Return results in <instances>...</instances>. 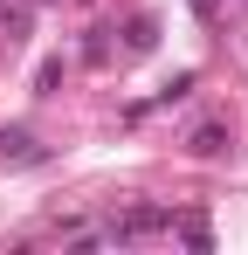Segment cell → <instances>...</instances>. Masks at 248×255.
Instances as JSON below:
<instances>
[{
    "mask_svg": "<svg viewBox=\"0 0 248 255\" xmlns=\"http://www.w3.org/2000/svg\"><path fill=\"white\" fill-rule=\"evenodd\" d=\"M186 145H193L200 159H214V152H228V125H200L193 138H186Z\"/></svg>",
    "mask_w": 248,
    "mask_h": 255,
    "instance_id": "7a4b0ae2",
    "label": "cell"
},
{
    "mask_svg": "<svg viewBox=\"0 0 248 255\" xmlns=\"http://www.w3.org/2000/svg\"><path fill=\"white\" fill-rule=\"evenodd\" d=\"M159 235H172V214L165 207H131V214H111L90 242H111V249H131V242H159Z\"/></svg>",
    "mask_w": 248,
    "mask_h": 255,
    "instance_id": "6da1fadb",
    "label": "cell"
},
{
    "mask_svg": "<svg viewBox=\"0 0 248 255\" xmlns=\"http://www.w3.org/2000/svg\"><path fill=\"white\" fill-rule=\"evenodd\" d=\"M179 235H186L193 249H214V235H207V221H200V214H186V221H179Z\"/></svg>",
    "mask_w": 248,
    "mask_h": 255,
    "instance_id": "277c9868",
    "label": "cell"
},
{
    "mask_svg": "<svg viewBox=\"0 0 248 255\" xmlns=\"http://www.w3.org/2000/svg\"><path fill=\"white\" fill-rule=\"evenodd\" d=\"M0 152H7V159H21V166H35V159H41L28 131H0Z\"/></svg>",
    "mask_w": 248,
    "mask_h": 255,
    "instance_id": "3957f363",
    "label": "cell"
}]
</instances>
